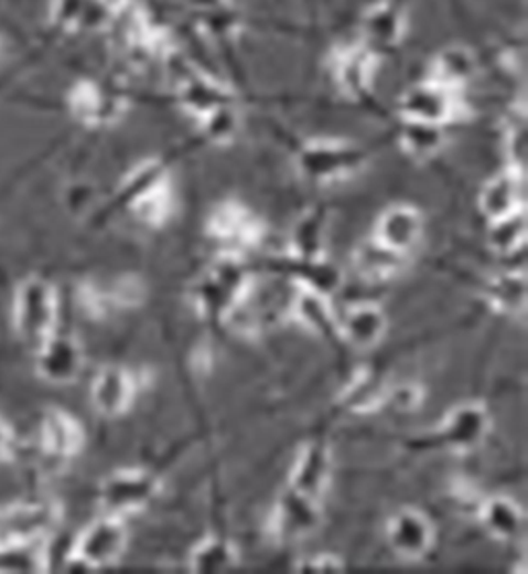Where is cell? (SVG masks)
Masks as SVG:
<instances>
[{
    "label": "cell",
    "instance_id": "1",
    "mask_svg": "<svg viewBox=\"0 0 528 574\" xmlns=\"http://www.w3.org/2000/svg\"><path fill=\"white\" fill-rule=\"evenodd\" d=\"M255 279L236 253H222L191 286V304L201 319L225 322L234 319L250 298Z\"/></svg>",
    "mask_w": 528,
    "mask_h": 574
},
{
    "label": "cell",
    "instance_id": "2",
    "mask_svg": "<svg viewBox=\"0 0 528 574\" xmlns=\"http://www.w3.org/2000/svg\"><path fill=\"white\" fill-rule=\"evenodd\" d=\"M13 322L17 336L40 346L56 333L58 294L49 279L28 277L17 287L13 298Z\"/></svg>",
    "mask_w": 528,
    "mask_h": 574
},
{
    "label": "cell",
    "instance_id": "3",
    "mask_svg": "<svg viewBox=\"0 0 528 574\" xmlns=\"http://www.w3.org/2000/svg\"><path fill=\"white\" fill-rule=\"evenodd\" d=\"M161 479L147 469H120L101 481L99 507L104 514L129 517L141 512L158 498Z\"/></svg>",
    "mask_w": 528,
    "mask_h": 574
},
{
    "label": "cell",
    "instance_id": "4",
    "mask_svg": "<svg viewBox=\"0 0 528 574\" xmlns=\"http://www.w3.org/2000/svg\"><path fill=\"white\" fill-rule=\"evenodd\" d=\"M61 512L50 502H21L0 511V554L44 542Z\"/></svg>",
    "mask_w": 528,
    "mask_h": 574
},
{
    "label": "cell",
    "instance_id": "5",
    "mask_svg": "<svg viewBox=\"0 0 528 574\" xmlns=\"http://www.w3.org/2000/svg\"><path fill=\"white\" fill-rule=\"evenodd\" d=\"M127 543L129 531L125 525V519L104 514L80 531L77 542L73 543L71 554L83 564H87L91 573H96L122 559Z\"/></svg>",
    "mask_w": 528,
    "mask_h": 574
},
{
    "label": "cell",
    "instance_id": "6",
    "mask_svg": "<svg viewBox=\"0 0 528 574\" xmlns=\"http://www.w3.org/2000/svg\"><path fill=\"white\" fill-rule=\"evenodd\" d=\"M321 525V500H314L288 488L272 507L267 531L274 542H300L314 535Z\"/></svg>",
    "mask_w": 528,
    "mask_h": 574
},
{
    "label": "cell",
    "instance_id": "7",
    "mask_svg": "<svg viewBox=\"0 0 528 574\" xmlns=\"http://www.w3.org/2000/svg\"><path fill=\"white\" fill-rule=\"evenodd\" d=\"M492 431V415L483 403L466 401L452 407L438 428V438L444 447L468 455L483 447Z\"/></svg>",
    "mask_w": 528,
    "mask_h": 574
},
{
    "label": "cell",
    "instance_id": "8",
    "mask_svg": "<svg viewBox=\"0 0 528 574\" xmlns=\"http://www.w3.org/2000/svg\"><path fill=\"white\" fill-rule=\"evenodd\" d=\"M364 166V153L353 145L314 141L298 156L300 172L314 182H335Z\"/></svg>",
    "mask_w": 528,
    "mask_h": 574
},
{
    "label": "cell",
    "instance_id": "9",
    "mask_svg": "<svg viewBox=\"0 0 528 574\" xmlns=\"http://www.w3.org/2000/svg\"><path fill=\"white\" fill-rule=\"evenodd\" d=\"M333 481V450L322 440H310L298 450L289 469L288 488L321 500Z\"/></svg>",
    "mask_w": 528,
    "mask_h": 574
},
{
    "label": "cell",
    "instance_id": "10",
    "mask_svg": "<svg viewBox=\"0 0 528 574\" xmlns=\"http://www.w3.org/2000/svg\"><path fill=\"white\" fill-rule=\"evenodd\" d=\"M386 538L390 550L399 559L417 562L432 552L435 543V527L425 512L402 509L390 517L386 525Z\"/></svg>",
    "mask_w": 528,
    "mask_h": 574
},
{
    "label": "cell",
    "instance_id": "11",
    "mask_svg": "<svg viewBox=\"0 0 528 574\" xmlns=\"http://www.w3.org/2000/svg\"><path fill=\"white\" fill-rule=\"evenodd\" d=\"M37 374L50 384L75 383L85 366L79 341L65 333H52L37 346Z\"/></svg>",
    "mask_w": 528,
    "mask_h": 574
},
{
    "label": "cell",
    "instance_id": "12",
    "mask_svg": "<svg viewBox=\"0 0 528 574\" xmlns=\"http://www.w3.org/2000/svg\"><path fill=\"white\" fill-rule=\"evenodd\" d=\"M208 234L225 244V253L240 255L244 248L257 246L262 238V225L257 217L236 203H227L208 220Z\"/></svg>",
    "mask_w": 528,
    "mask_h": 574
},
{
    "label": "cell",
    "instance_id": "13",
    "mask_svg": "<svg viewBox=\"0 0 528 574\" xmlns=\"http://www.w3.org/2000/svg\"><path fill=\"white\" fill-rule=\"evenodd\" d=\"M137 395V381L127 368L104 366L91 383V403L106 417L127 414Z\"/></svg>",
    "mask_w": 528,
    "mask_h": 574
},
{
    "label": "cell",
    "instance_id": "14",
    "mask_svg": "<svg viewBox=\"0 0 528 574\" xmlns=\"http://www.w3.org/2000/svg\"><path fill=\"white\" fill-rule=\"evenodd\" d=\"M421 234H423V220L419 211L407 205H397V208L386 209L380 215L374 240L380 242L386 248L407 256L419 244Z\"/></svg>",
    "mask_w": 528,
    "mask_h": 574
},
{
    "label": "cell",
    "instance_id": "15",
    "mask_svg": "<svg viewBox=\"0 0 528 574\" xmlns=\"http://www.w3.org/2000/svg\"><path fill=\"white\" fill-rule=\"evenodd\" d=\"M388 320L378 304L359 302L338 320V336L355 350H371L386 336Z\"/></svg>",
    "mask_w": 528,
    "mask_h": 574
},
{
    "label": "cell",
    "instance_id": "16",
    "mask_svg": "<svg viewBox=\"0 0 528 574\" xmlns=\"http://www.w3.org/2000/svg\"><path fill=\"white\" fill-rule=\"evenodd\" d=\"M400 110L405 114V120L442 127L454 114V99L450 96L449 87H442L438 83L417 85L402 96Z\"/></svg>",
    "mask_w": 528,
    "mask_h": 574
},
{
    "label": "cell",
    "instance_id": "17",
    "mask_svg": "<svg viewBox=\"0 0 528 574\" xmlns=\"http://www.w3.org/2000/svg\"><path fill=\"white\" fill-rule=\"evenodd\" d=\"M479 521L497 542H518L525 533V511L510 496H489L481 500Z\"/></svg>",
    "mask_w": 528,
    "mask_h": 574
},
{
    "label": "cell",
    "instance_id": "18",
    "mask_svg": "<svg viewBox=\"0 0 528 574\" xmlns=\"http://www.w3.org/2000/svg\"><path fill=\"white\" fill-rule=\"evenodd\" d=\"M289 315L302 329L314 336L338 333V319L331 298L314 289L298 287L293 300L289 304Z\"/></svg>",
    "mask_w": 528,
    "mask_h": 574
},
{
    "label": "cell",
    "instance_id": "19",
    "mask_svg": "<svg viewBox=\"0 0 528 574\" xmlns=\"http://www.w3.org/2000/svg\"><path fill=\"white\" fill-rule=\"evenodd\" d=\"M525 174L506 172V174L492 178L479 194V208L489 222L513 215L516 211H522V196H525Z\"/></svg>",
    "mask_w": 528,
    "mask_h": 574
},
{
    "label": "cell",
    "instance_id": "20",
    "mask_svg": "<svg viewBox=\"0 0 528 574\" xmlns=\"http://www.w3.org/2000/svg\"><path fill=\"white\" fill-rule=\"evenodd\" d=\"M40 436H42L44 450L58 459H68L77 455L85 443L83 426L73 415L66 414L63 410L46 412L42 419Z\"/></svg>",
    "mask_w": 528,
    "mask_h": 574
},
{
    "label": "cell",
    "instance_id": "21",
    "mask_svg": "<svg viewBox=\"0 0 528 574\" xmlns=\"http://www.w3.org/2000/svg\"><path fill=\"white\" fill-rule=\"evenodd\" d=\"M405 258L407 256L399 255L371 238L353 251L352 267L364 281L385 284L399 275L405 267Z\"/></svg>",
    "mask_w": 528,
    "mask_h": 574
},
{
    "label": "cell",
    "instance_id": "22",
    "mask_svg": "<svg viewBox=\"0 0 528 574\" xmlns=\"http://www.w3.org/2000/svg\"><path fill=\"white\" fill-rule=\"evenodd\" d=\"M485 300L499 315L522 319L527 315V275L522 272H506L492 277L485 286Z\"/></svg>",
    "mask_w": 528,
    "mask_h": 574
},
{
    "label": "cell",
    "instance_id": "23",
    "mask_svg": "<svg viewBox=\"0 0 528 574\" xmlns=\"http://www.w3.org/2000/svg\"><path fill=\"white\" fill-rule=\"evenodd\" d=\"M238 564H240L238 545L222 535H208L205 540L194 543L188 554V568L194 574L231 573Z\"/></svg>",
    "mask_w": 528,
    "mask_h": 574
},
{
    "label": "cell",
    "instance_id": "24",
    "mask_svg": "<svg viewBox=\"0 0 528 574\" xmlns=\"http://www.w3.org/2000/svg\"><path fill=\"white\" fill-rule=\"evenodd\" d=\"M386 393H388V384L382 383L368 370H359L353 376L352 383L345 386L341 401L353 414H376L378 410L386 407Z\"/></svg>",
    "mask_w": 528,
    "mask_h": 574
},
{
    "label": "cell",
    "instance_id": "25",
    "mask_svg": "<svg viewBox=\"0 0 528 574\" xmlns=\"http://www.w3.org/2000/svg\"><path fill=\"white\" fill-rule=\"evenodd\" d=\"M180 97H182V106L198 118H205L219 106L231 104V96L224 85L203 79L194 73L180 83Z\"/></svg>",
    "mask_w": 528,
    "mask_h": 574
},
{
    "label": "cell",
    "instance_id": "26",
    "mask_svg": "<svg viewBox=\"0 0 528 574\" xmlns=\"http://www.w3.org/2000/svg\"><path fill=\"white\" fill-rule=\"evenodd\" d=\"M293 284L295 287H305V289H314L319 294H324L328 298H333L336 291L343 286V272L324 258L316 261H298L293 258Z\"/></svg>",
    "mask_w": 528,
    "mask_h": 574
},
{
    "label": "cell",
    "instance_id": "27",
    "mask_svg": "<svg viewBox=\"0 0 528 574\" xmlns=\"http://www.w3.org/2000/svg\"><path fill=\"white\" fill-rule=\"evenodd\" d=\"M52 19L65 30L99 28L106 21V11L99 0H52Z\"/></svg>",
    "mask_w": 528,
    "mask_h": 574
},
{
    "label": "cell",
    "instance_id": "28",
    "mask_svg": "<svg viewBox=\"0 0 528 574\" xmlns=\"http://www.w3.org/2000/svg\"><path fill=\"white\" fill-rule=\"evenodd\" d=\"M73 113L85 123H106L118 114L116 99H110L99 87L91 83H83L73 94Z\"/></svg>",
    "mask_w": 528,
    "mask_h": 574
},
{
    "label": "cell",
    "instance_id": "29",
    "mask_svg": "<svg viewBox=\"0 0 528 574\" xmlns=\"http://www.w3.org/2000/svg\"><path fill=\"white\" fill-rule=\"evenodd\" d=\"M527 242V217L525 211H516L513 215L499 217L489 227V246L502 256H513Z\"/></svg>",
    "mask_w": 528,
    "mask_h": 574
},
{
    "label": "cell",
    "instance_id": "30",
    "mask_svg": "<svg viewBox=\"0 0 528 574\" xmlns=\"http://www.w3.org/2000/svg\"><path fill=\"white\" fill-rule=\"evenodd\" d=\"M442 144H444V132L440 125L407 120V125L400 132L402 149L417 160L430 158L435 151H440Z\"/></svg>",
    "mask_w": 528,
    "mask_h": 574
},
{
    "label": "cell",
    "instance_id": "31",
    "mask_svg": "<svg viewBox=\"0 0 528 574\" xmlns=\"http://www.w3.org/2000/svg\"><path fill=\"white\" fill-rule=\"evenodd\" d=\"M324 242H322V224L319 217H305L295 227L291 240V255L298 261H316L324 258Z\"/></svg>",
    "mask_w": 528,
    "mask_h": 574
},
{
    "label": "cell",
    "instance_id": "32",
    "mask_svg": "<svg viewBox=\"0 0 528 574\" xmlns=\"http://www.w3.org/2000/svg\"><path fill=\"white\" fill-rule=\"evenodd\" d=\"M369 75H371V61L368 54L362 52H349L336 68L341 87L352 96L362 94L368 87Z\"/></svg>",
    "mask_w": 528,
    "mask_h": 574
},
{
    "label": "cell",
    "instance_id": "33",
    "mask_svg": "<svg viewBox=\"0 0 528 574\" xmlns=\"http://www.w3.org/2000/svg\"><path fill=\"white\" fill-rule=\"evenodd\" d=\"M130 209L134 211V215L149 225H161L170 211H172V194H170V184L158 187L151 192L143 194L141 199H137L134 203H130Z\"/></svg>",
    "mask_w": 528,
    "mask_h": 574
},
{
    "label": "cell",
    "instance_id": "34",
    "mask_svg": "<svg viewBox=\"0 0 528 574\" xmlns=\"http://www.w3.org/2000/svg\"><path fill=\"white\" fill-rule=\"evenodd\" d=\"M473 71V59L468 52L450 49L435 61V83L442 87L461 85Z\"/></svg>",
    "mask_w": 528,
    "mask_h": 574
},
{
    "label": "cell",
    "instance_id": "35",
    "mask_svg": "<svg viewBox=\"0 0 528 574\" xmlns=\"http://www.w3.org/2000/svg\"><path fill=\"white\" fill-rule=\"evenodd\" d=\"M201 120H203V127H205V135L213 144L217 145L229 144L240 128V116L234 110L231 104L215 108L213 113H208Z\"/></svg>",
    "mask_w": 528,
    "mask_h": 574
},
{
    "label": "cell",
    "instance_id": "36",
    "mask_svg": "<svg viewBox=\"0 0 528 574\" xmlns=\"http://www.w3.org/2000/svg\"><path fill=\"white\" fill-rule=\"evenodd\" d=\"M368 35L378 44L397 42L400 33V17L390 7H376L366 19Z\"/></svg>",
    "mask_w": 528,
    "mask_h": 574
},
{
    "label": "cell",
    "instance_id": "37",
    "mask_svg": "<svg viewBox=\"0 0 528 574\" xmlns=\"http://www.w3.org/2000/svg\"><path fill=\"white\" fill-rule=\"evenodd\" d=\"M423 403V391L416 383L388 384L386 405L399 412H417Z\"/></svg>",
    "mask_w": 528,
    "mask_h": 574
},
{
    "label": "cell",
    "instance_id": "38",
    "mask_svg": "<svg viewBox=\"0 0 528 574\" xmlns=\"http://www.w3.org/2000/svg\"><path fill=\"white\" fill-rule=\"evenodd\" d=\"M506 151H508V160H510V170L518 172V174H525V163H527V127H525V118H520L508 130Z\"/></svg>",
    "mask_w": 528,
    "mask_h": 574
},
{
    "label": "cell",
    "instance_id": "39",
    "mask_svg": "<svg viewBox=\"0 0 528 574\" xmlns=\"http://www.w3.org/2000/svg\"><path fill=\"white\" fill-rule=\"evenodd\" d=\"M293 571L300 574H336L345 573V562L338 559L336 554H312V556H304L298 560Z\"/></svg>",
    "mask_w": 528,
    "mask_h": 574
},
{
    "label": "cell",
    "instance_id": "40",
    "mask_svg": "<svg viewBox=\"0 0 528 574\" xmlns=\"http://www.w3.org/2000/svg\"><path fill=\"white\" fill-rule=\"evenodd\" d=\"M13 443V436H11V428L0 419V459L9 455V448Z\"/></svg>",
    "mask_w": 528,
    "mask_h": 574
},
{
    "label": "cell",
    "instance_id": "41",
    "mask_svg": "<svg viewBox=\"0 0 528 574\" xmlns=\"http://www.w3.org/2000/svg\"><path fill=\"white\" fill-rule=\"evenodd\" d=\"M108 4H116V7H122V4H130L132 0H106Z\"/></svg>",
    "mask_w": 528,
    "mask_h": 574
}]
</instances>
